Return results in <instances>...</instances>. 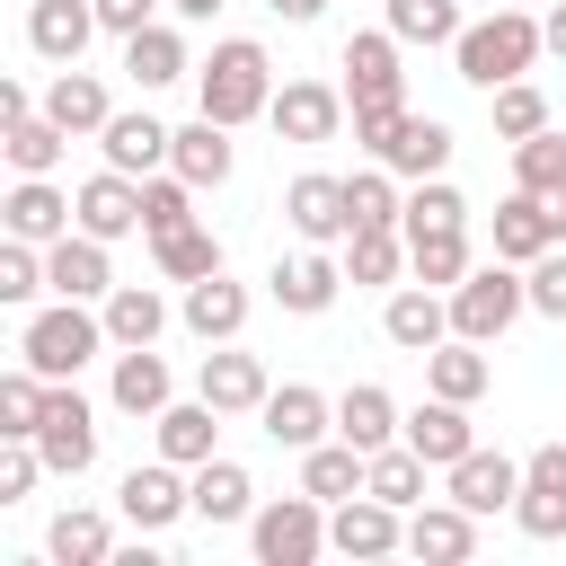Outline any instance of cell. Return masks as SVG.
Wrapping results in <instances>:
<instances>
[{
	"mask_svg": "<svg viewBox=\"0 0 566 566\" xmlns=\"http://www.w3.org/2000/svg\"><path fill=\"white\" fill-rule=\"evenodd\" d=\"M363 478H371V451H354L345 433L301 451V486H310L318 504H345V495H363Z\"/></svg>",
	"mask_w": 566,
	"mask_h": 566,
	"instance_id": "484cf974",
	"label": "cell"
},
{
	"mask_svg": "<svg viewBox=\"0 0 566 566\" xmlns=\"http://www.w3.org/2000/svg\"><path fill=\"white\" fill-rule=\"evenodd\" d=\"M380 336H389L398 354H433V345L451 336V292H433V283H407V292H389V310H380Z\"/></svg>",
	"mask_w": 566,
	"mask_h": 566,
	"instance_id": "7c38bea8",
	"label": "cell"
},
{
	"mask_svg": "<svg viewBox=\"0 0 566 566\" xmlns=\"http://www.w3.org/2000/svg\"><path fill=\"white\" fill-rule=\"evenodd\" d=\"M150 256H159V274H168V283H203V274H221V239H212L203 221H186V230L150 239Z\"/></svg>",
	"mask_w": 566,
	"mask_h": 566,
	"instance_id": "74e56055",
	"label": "cell"
},
{
	"mask_svg": "<svg viewBox=\"0 0 566 566\" xmlns=\"http://www.w3.org/2000/svg\"><path fill=\"white\" fill-rule=\"evenodd\" d=\"M283 221L310 239V248H327V239H345L354 230V203H345V177H292V195H283Z\"/></svg>",
	"mask_w": 566,
	"mask_h": 566,
	"instance_id": "5bb4252c",
	"label": "cell"
},
{
	"mask_svg": "<svg viewBox=\"0 0 566 566\" xmlns=\"http://www.w3.org/2000/svg\"><path fill=\"white\" fill-rule=\"evenodd\" d=\"M248 504H256V486H248V469L212 451V460L195 469V513H203V522H248Z\"/></svg>",
	"mask_w": 566,
	"mask_h": 566,
	"instance_id": "8d00e7d4",
	"label": "cell"
},
{
	"mask_svg": "<svg viewBox=\"0 0 566 566\" xmlns=\"http://www.w3.org/2000/svg\"><path fill=\"white\" fill-rule=\"evenodd\" d=\"M424 380H433V398H460V407H469V398H486V380H495V371H486V345L442 336V345L424 354Z\"/></svg>",
	"mask_w": 566,
	"mask_h": 566,
	"instance_id": "4dcf8cb0",
	"label": "cell"
},
{
	"mask_svg": "<svg viewBox=\"0 0 566 566\" xmlns=\"http://www.w3.org/2000/svg\"><path fill=\"white\" fill-rule=\"evenodd\" d=\"M539 53H548V27L522 18V9H495V18L460 27V44H451V62H460L469 88H504V80H522Z\"/></svg>",
	"mask_w": 566,
	"mask_h": 566,
	"instance_id": "6da1fadb",
	"label": "cell"
},
{
	"mask_svg": "<svg viewBox=\"0 0 566 566\" xmlns=\"http://www.w3.org/2000/svg\"><path fill=\"white\" fill-rule=\"evenodd\" d=\"M398 35H345V106L354 115H398Z\"/></svg>",
	"mask_w": 566,
	"mask_h": 566,
	"instance_id": "52a82bcc",
	"label": "cell"
},
{
	"mask_svg": "<svg viewBox=\"0 0 566 566\" xmlns=\"http://www.w3.org/2000/svg\"><path fill=\"white\" fill-rule=\"evenodd\" d=\"M0 221H9V239H35V248H53V239H71V221H80V195H53L44 177H18V186H9V203H0Z\"/></svg>",
	"mask_w": 566,
	"mask_h": 566,
	"instance_id": "9a60e30c",
	"label": "cell"
},
{
	"mask_svg": "<svg viewBox=\"0 0 566 566\" xmlns=\"http://www.w3.org/2000/svg\"><path fill=\"white\" fill-rule=\"evenodd\" d=\"M80 230H88V239H124V230H142V186H133L124 168H97V177L80 186Z\"/></svg>",
	"mask_w": 566,
	"mask_h": 566,
	"instance_id": "d6986e66",
	"label": "cell"
},
{
	"mask_svg": "<svg viewBox=\"0 0 566 566\" xmlns=\"http://www.w3.org/2000/svg\"><path fill=\"white\" fill-rule=\"evenodd\" d=\"M62 142H71V133H62L53 115H18V124L0 133V150H9V168H18V177H53Z\"/></svg>",
	"mask_w": 566,
	"mask_h": 566,
	"instance_id": "b9f144b4",
	"label": "cell"
},
{
	"mask_svg": "<svg viewBox=\"0 0 566 566\" xmlns=\"http://www.w3.org/2000/svg\"><path fill=\"white\" fill-rule=\"evenodd\" d=\"M442 159H451V133L433 115H407L389 133V150H380V168H398V177H442Z\"/></svg>",
	"mask_w": 566,
	"mask_h": 566,
	"instance_id": "836d02e7",
	"label": "cell"
},
{
	"mask_svg": "<svg viewBox=\"0 0 566 566\" xmlns=\"http://www.w3.org/2000/svg\"><path fill=\"white\" fill-rule=\"evenodd\" d=\"M407 230H469V195H460L451 177H424V186L407 195Z\"/></svg>",
	"mask_w": 566,
	"mask_h": 566,
	"instance_id": "f907efd6",
	"label": "cell"
},
{
	"mask_svg": "<svg viewBox=\"0 0 566 566\" xmlns=\"http://www.w3.org/2000/svg\"><path fill=\"white\" fill-rule=\"evenodd\" d=\"M88 35H97V0H35V9H27V44H35L44 62H80Z\"/></svg>",
	"mask_w": 566,
	"mask_h": 566,
	"instance_id": "ac0fdd59",
	"label": "cell"
},
{
	"mask_svg": "<svg viewBox=\"0 0 566 566\" xmlns=\"http://www.w3.org/2000/svg\"><path fill=\"white\" fill-rule=\"evenodd\" d=\"M531 310V283L495 256V265H469L460 283H451V336H469V345H495L513 318Z\"/></svg>",
	"mask_w": 566,
	"mask_h": 566,
	"instance_id": "3957f363",
	"label": "cell"
},
{
	"mask_svg": "<svg viewBox=\"0 0 566 566\" xmlns=\"http://www.w3.org/2000/svg\"><path fill=\"white\" fill-rule=\"evenodd\" d=\"M177 18H221V0H168Z\"/></svg>",
	"mask_w": 566,
	"mask_h": 566,
	"instance_id": "680465c9",
	"label": "cell"
},
{
	"mask_svg": "<svg viewBox=\"0 0 566 566\" xmlns=\"http://www.w3.org/2000/svg\"><path fill=\"white\" fill-rule=\"evenodd\" d=\"M336 283H345V265H327V256H292V265H274V301L301 310V318H318V310L336 301Z\"/></svg>",
	"mask_w": 566,
	"mask_h": 566,
	"instance_id": "ab89813d",
	"label": "cell"
},
{
	"mask_svg": "<svg viewBox=\"0 0 566 566\" xmlns=\"http://www.w3.org/2000/svg\"><path fill=\"white\" fill-rule=\"evenodd\" d=\"M513 186H531V195H566V133H531V142H513Z\"/></svg>",
	"mask_w": 566,
	"mask_h": 566,
	"instance_id": "f6af8a7d",
	"label": "cell"
},
{
	"mask_svg": "<svg viewBox=\"0 0 566 566\" xmlns=\"http://www.w3.org/2000/svg\"><path fill=\"white\" fill-rule=\"evenodd\" d=\"M256 424L283 442V451H310V442H327L336 433V407L318 398V389H301V380H283V389H265V407H256Z\"/></svg>",
	"mask_w": 566,
	"mask_h": 566,
	"instance_id": "2e32d148",
	"label": "cell"
},
{
	"mask_svg": "<svg viewBox=\"0 0 566 566\" xmlns=\"http://www.w3.org/2000/svg\"><path fill=\"white\" fill-rule=\"evenodd\" d=\"M531 310H539V318H566V256H557V248L531 265Z\"/></svg>",
	"mask_w": 566,
	"mask_h": 566,
	"instance_id": "f5cc1de1",
	"label": "cell"
},
{
	"mask_svg": "<svg viewBox=\"0 0 566 566\" xmlns=\"http://www.w3.org/2000/svg\"><path fill=\"white\" fill-rule=\"evenodd\" d=\"M336 433H345L354 451H389L407 424H398V398H389L380 380H354V389L336 398Z\"/></svg>",
	"mask_w": 566,
	"mask_h": 566,
	"instance_id": "7402d4cb",
	"label": "cell"
},
{
	"mask_svg": "<svg viewBox=\"0 0 566 566\" xmlns=\"http://www.w3.org/2000/svg\"><path fill=\"white\" fill-rule=\"evenodd\" d=\"M186 221H195V186H186L177 168H168V177H150V186H142V230H150V239H168V230H186Z\"/></svg>",
	"mask_w": 566,
	"mask_h": 566,
	"instance_id": "681fc988",
	"label": "cell"
},
{
	"mask_svg": "<svg viewBox=\"0 0 566 566\" xmlns=\"http://www.w3.org/2000/svg\"><path fill=\"white\" fill-rule=\"evenodd\" d=\"M18 115H35V97H27L18 80H0V124H18Z\"/></svg>",
	"mask_w": 566,
	"mask_h": 566,
	"instance_id": "11a10c76",
	"label": "cell"
},
{
	"mask_svg": "<svg viewBox=\"0 0 566 566\" xmlns=\"http://www.w3.org/2000/svg\"><path fill=\"white\" fill-rule=\"evenodd\" d=\"M424 469H433V460H424L416 442H389V451H371V478H363V486H371L380 504L416 513V504H424Z\"/></svg>",
	"mask_w": 566,
	"mask_h": 566,
	"instance_id": "d590c367",
	"label": "cell"
},
{
	"mask_svg": "<svg viewBox=\"0 0 566 566\" xmlns=\"http://www.w3.org/2000/svg\"><path fill=\"white\" fill-rule=\"evenodd\" d=\"M195 88H203V115H212V124H248V115L274 106V62H265L256 35H230V44H212V62L195 71Z\"/></svg>",
	"mask_w": 566,
	"mask_h": 566,
	"instance_id": "7a4b0ae2",
	"label": "cell"
},
{
	"mask_svg": "<svg viewBox=\"0 0 566 566\" xmlns=\"http://www.w3.org/2000/svg\"><path fill=\"white\" fill-rule=\"evenodd\" d=\"M44 283H53V274H44V248H35V239H9V248H0V301H35Z\"/></svg>",
	"mask_w": 566,
	"mask_h": 566,
	"instance_id": "816d5d0a",
	"label": "cell"
},
{
	"mask_svg": "<svg viewBox=\"0 0 566 566\" xmlns=\"http://www.w3.org/2000/svg\"><path fill=\"white\" fill-rule=\"evenodd\" d=\"M168 168L203 195V186H221L230 177V124H212V115H195L186 133H177V150H168Z\"/></svg>",
	"mask_w": 566,
	"mask_h": 566,
	"instance_id": "f546056e",
	"label": "cell"
},
{
	"mask_svg": "<svg viewBox=\"0 0 566 566\" xmlns=\"http://www.w3.org/2000/svg\"><path fill=\"white\" fill-rule=\"evenodd\" d=\"M407 548L460 566V557H478V513H469V504H416V513H407Z\"/></svg>",
	"mask_w": 566,
	"mask_h": 566,
	"instance_id": "cb8c5ba5",
	"label": "cell"
},
{
	"mask_svg": "<svg viewBox=\"0 0 566 566\" xmlns=\"http://www.w3.org/2000/svg\"><path fill=\"white\" fill-rule=\"evenodd\" d=\"M327 548H336V557H389V548H407V522H398V504H380V495L363 486V495H345V504L327 513Z\"/></svg>",
	"mask_w": 566,
	"mask_h": 566,
	"instance_id": "30bf717a",
	"label": "cell"
},
{
	"mask_svg": "<svg viewBox=\"0 0 566 566\" xmlns=\"http://www.w3.org/2000/svg\"><path fill=\"white\" fill-rule=\"evenodd\" d=\"M407 265H416V283L451 292L469 274V230H407Z\"/></svg>",
	"mask_w": 566,
	"mask_h": 566,
	"instance_id": "f35d334b",
	"label": "cell"
},
{
	"mask_svg": "<svg viewBox=\"0 0 566 566\" xmlns=\"http://www.w3.org/2000/svg\"><path fill=\"white\" fill-rule=\"evenodd\" d=\"M115 407H124V416H159V407H168V363H159L150 345H124V354H115Z\"/></svg>",
	"mask_w": 566,
	"mask_h": 566,
	"instance_id": "e575fe53",
	"label": "cell"
},
{
	"mask_svg": "<svg viewBox=\"0 0 566 566\" xmlns=\"http://www.w3.org/2000/svg\"><path fill=\"white\" fill-rule=\"evenodd\" d=\"M44 557H53V566H106V557H115L106 513H62V522L44 531Z\"/></svg>",
	"mask_w": 566,
	"mask_h": 566,
	"instance_id": "60d3db41",
	"label": "cell"
},
{
	"mask_svg": "<svg viewBox=\"0 0 566 566\" xmlns=\"http://www.w3.org/2000/svg\"><path fill=\"white\" fill-rule=\"evenodd\" d=\"M265 115H274V133H283V142H336V124H345V97H336L327 80H283Z\"/></svg>",
	"mask_w": 566,
	"mask_h": 566,
	"instance_id": "4fadbf2b",
	"label": "cell"
},
{
	"mask_svg": "<svg viewBox=\"0 0 566 566\" xmlns=\"http://www.w3.org/2000/svg\"><path fill=\"white\" fill-rule=\"evenodd\" d=\"M398 265H407L398 221H380V230H354V239H345V283H398Z\"/></svg>",
	"mask_w": 566,
	"mask_h": 566,
	"instance_id": "7bdbcfd3",
	"label": "cell"
},
{
	"mask_svg": "<svg viewBox=\"0 0 566 566\" xmlns=\"http://www.w3.org/2000/svg\"><path fill=\"white\" fill-rule=\"evenodd\" d=\"M398 44H460V0H389Z\"/></svg>",
	"mask_w": 566,
	"mask_h": 566,
	"instance_id": "ee69618b",
	"label": "cell"
},
{
	"mask_svg": "<svg viewBox=\"0 0 566 566\" xmlns=\"http://www.w3.org/2000/svg\"><path fill=\"white\" fill-rule=\"evenodd\" d=\"M115 504H124V522L150 539V531H168L177 513H195V478H177V460H150V469H133V478L115 486Z\"/></svg>",
	"mask_w": 566,
	"mask_h": 566,
	"instance_id": "9c48e42d",
	"label": "cell"
},
{
	"mask_svg": "<svg viewBox=\"0 0 566 566\" xmlns=\"http://www.w3.org/2000/svg\"><path fill=\"white\" fill-rule=\"evenodd\" d=\"M513 522L531 539H557L566 531V442H539L522 460V495H513Z\"/></svg>",
	"mask_w": 566,
	"mask_h": 566,
	"instance_id": "8fae6325",
	"label": "cell"
},
{
	"mask_svg": "<svg viewBox=\"0 0 566 566\" xmlns=\"http://www.w3.org/2000/svg\"><path fill=\"white\" fill-rule=\"evenodd\" d=\"M97 150H106V168H124V177H150V168H168V150H177V133H168L159 115H106V133H97Z\"/></svg>",
	"mask_w": 566,
	"mask_h": 566,
	"instance_id": "e0dca14e",
	"label": "cell"
},
{
	"mask_svg": "<svg viewBox=\"0 0 566 566\" xmlns=\"http://www.w3.org/2000/svg\"><path fill=\"white\" fill-rule=\"evenodd\" d=\"M486 97H495V133H504V142L548 133V97H539L531 80H504V88H486Z\"/></svg>",
	"mask_w": 566,
	"mask_h": 566,
	"instance_id": "7dc6e473",
	"label": "cell"
},
{
	"mask_svg": "<svg viewBox=\"0 0 566 566\" xmlns=\"http://www.w3.org/2000/svg\"><path fill=\"white\" fill-rule=\"evenodd\" d=\"M106 345V318H88L80 301H53V310H35L27 318V336H18V354L44 371V380H80V363Z\"/></svg>",
	"mask_w": 566,
	"mask_h": 566,
	"instance_id": "277c9868",
	"label": "cell"
},
{
	"mask_svg": "<svg viewBox=\"0 0 566 566\" xmlns=\"http://www.w3.org/2000/svg\"><path fill=\"white\" fill-rule=\"evenodd\" d=\"M150 424H159V460H177V469H203V460H212V433H221V407L195 389L186 407H159Z\"/></svg>",
	"mask_w": 566,
	"mask_h": 566,
	"instance_id": "603a6c76",
	"label": "cell"
},
{
	"mask_svg": "<svg viewBox=\"0 0 566 566\" xmlns=\"http://www.w3.org/2000/svg\"><path fill=\"white\" fill-rule=\"evenodd\" d=\"M539 27H548V53H557V62H566V0H557V9H548V18H539Z\"/></svg>",
	"mask_w": 566,
	"mask_h": 566,
	"instance_id": "6f0895ef",
	"label": "cell"
},
{
	"mask_svg": "<svg viewBox=\"0 0 566 566\" xmlns=\"http://www.w3.org/2000/svg\"><path fill=\"white\" fill-rule=\"evenodd\" d=\"M557 239H566V221H557V203H548V195L513 186V195L495 203V256H504V265H539Z\"/></svg>",
	"mask_w": 566,
	"mask_h": 566,
	"instance_id": "ba28073f",
	"label": "cell"
},
{
	"mask_svg": "<svg viewBox=\"0 0 566 566\" xmlns=\"http://www.w3.org/2000/svg\"><path fill=\"white\" fill-rule=\"evenodd\" d=\"M35 451H44V469H53V478H80V469L97 460V416H88V398H80L71 380H53L44 424H35Z\"/></svg>",
	"mask_w": 566,
	"mask_h": 566,
	"instance_id": "8992f818",
	"label": "cell"
},
{
	"mask_svg": "<svg viewBox=\"0 0 566 566\" xmlns=\"http://www.w3.org/2000/svg\"><path fill=\"white\" fill-rule=\"evenodd\" d=\"M44 398H53V380H44L35 363L9 371V380H0V442H9V433H35V424H44Z\"/></svg>",
	"mask_w": 566,
	"mask_h": 566,
	"instance_id": "bcb514c9",
	"label": "cell"
},
{
	"mask_svg": "<svg viewBox=\"0 0 566 566\" xmlns=\"http://www.w3.org/2000/svg\"><path fill=\"white\" fill-rule=\"evenodd\" d=\"M150 9H159V0H97V27H106V35H142Z\"/></svg>",
	"mask_w": 566,
	"mask_h": 566,
	"instance_id": "db71d44e",
	"label": "cell"
},
{
	"mask_svg": "<svg viewBox=\"0 0 566 566\" xmlns=\"http://www.w3.org/2000/svg\"><path fill=\"white\" fill-rule=\"evenodd\" d=\"M186 327H195L203 345H230V336L248 327V292H239L230 274H203V283H186Z\"/></svg>",
	"mask_w": 566,
	"mask_h": 566,
	"instance_id": "83f0119b",
	"label": "cell"
},
{
	"mask_svg": "<svg viewBox=\"0 0 566 566\" xmlns=\"http://www.w3.org/2000/svg\"><path fill=\"white\" fill-rule=\"evenodd\" d=\"M124 71H133L142 88H168V80H186V35L150 18L142 35H124Z\"/></svg>",
	"mask_w": 566,
	"mask_h": 566,
	"instance_id": "d6a6232c",
	"label": "cell"
},
{
	"mask_svg": "<svg viewBox=\"0 0 566 566\" xmlns=\"http://www.w3.org/2000/svg\"><path fill=\"white\" fill-rule=\"evenodd\" d=\"M265 9H274V18H292V27H310V18L327 9V0H265Z\"/></svg>",
	"mask_w": 566,
	"mask_h": 566,
	"instance_id": "9f6ffc18",
	"label": "cell"
},
{
	"mask_svg": "<svg viewBox=\"0 0 566 566\" xmlns=\"http://www.w3.org/2000/svg\"><path fill=\"white\" fill-rule=\"evenodd\" d=\"M248 539H256V566H310V557L327 548V513H318V495L301 486V495L256 504V513H248Z\"/></svg>",
	"mask_w": 566,
	"mask_h": 566,
	"instance_id": "5b68a950",
	"label": "cell"
},
{
	"mask_svg": "<svg viewBox=\"0 0 566 566\" xmlns=\"http://www.w3.org/2000/svg\"><path fill=\"white\" fill-rule=\"evenodd\" d=\"M513 495H522V469H513L504 451H460V460H451V504L495 513V504H513Z\"/></svg>",
	"mask_w": 566,
	"mask_h": 566,
	"instance_id": "4316f807",
	"label": "cell"
},
{
	"mask_svg": "<svg viewBox=\"0 0 566 566\" xmlns=\"http://www.w3.org/2000/svg\"><path fill=\"white\" fill-rule=\"evenodd\" d=\"M407 442H416L433 469H451L460 451H478V424H469V407H460V398H433V407H416V416H407Z\"/></svg>",
	"mask_w": 566,
	"mask_h": 566,
	"instance_id": "f1b7e54d",
	"label": "cell"
},
{
	"mask_svg": "<svg viewBox=\"0 0 566 566\" xmlns=\"http://www.w3.org/2000/svg\"><path fill=\"white\" fill-rule=\"evenodd\" d=\"M159 327H168V301L150 283H115L106 292V345H159Z\"/></svg>",
	"mask_w": 566,
	"mask_h": 566,
	"instance_id": "1f68e13d",
	"label": "cell"
},
{
	"mask_svg": "<svg viewBox=\"0 0 566 566\" xmlns=\"http://www.w3.org/2000/svg\"><path fill=\"white\" fill-rule=\"evenodd\" d=\"M44 115H53L62 133H106V115H115V106H106V80H97V71L62 62V71H53V88H44Z\"/></svg>",
	"mask_w": 566,
	"mask_h": 566,
	"instance_id": "d4e9b609",
	"label": "cell"
},
{
	"mask_svg": "<svg viewBox=\"0 0 566 566\" xmlns=\"http://www.w3.org/2000/svg\"><path fill=\"white\" fill-rule=\"evenodd\" d=\"M345 203H354V230H380V221H407V203H398V186H389V168H363V177H345ZM345 230V239H354Z\"/></svg>",
	"mask_w": 566,
	"mask_h": 566,
	"instance_id": "c3c4849f",
	"label": "cell"
},
{
	"mask_svg": "<svg viewBox=\"0 0 566 566\" xmlns=\"http://www.w3.org/2000/svg\"><path fill=\"white\" fill-rule=\"evenodd\" d=\"M195 389H203V398H212L221 416H256L274 380H265V363H256V354H203V371H195Z\"/></svg>",
	"mask_w": 566,
	"mask_h": 566,
	"instance_id": "44dd1931",
	"label": "cell"
},
{
	"mask_svg": "<svg viewBox=\"0 0 566 566\" xmlns=\"http://www.w3.org/2000/svg\"><path fill=\"white\" fill-rule=\"evenodd\" d=\"M548 203H557V221H566V195H548Z\"/></svg>",
	"mask_w": 566,
	"mask_h": 566,
	"instance_id": "91938a15",
	"label": "cell"
},
{
	"mask_svg": "<svg viewBox=\"0 0 566 566\" xmlns=\"http://www.w3.org/2000/svg\"><path fill=\"white\" fill-rule=\"evenodd\" d=\"M44 274H53L62 301H106V292H115V274H106V239H88V230H80V239H53V248H44Z\"/></svg>",
	"mask_w": 566,
	"mask_h": 566,
	"instance_id": "ffe728a7",
	"label": "cell"
}]
</instances>
